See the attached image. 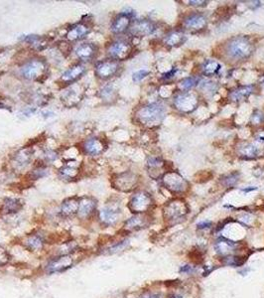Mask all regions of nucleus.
<instances>
[{
	"label": "nucleus",
	"mask_w": 264,
	"mask_h": 298,
	"mask_svg": "<svg viewBox=\"0 0 264 298\" xmlns=\"http://www.w3.org/2000/svg\"><path fill=\"white\" fill-rule=\"evenodd\" d=\"M255 51V45L247 36H235L227 40L224 46V56L231 62L249 59Z\"/></svg>",
	"instance_id": "obj_1"
},
{
	"label": "nucleus",
	"mask_w": 264,
	"mask_h": 298,
	"mask_svg": "<svg viewBox=\"0 0 264 298\" xmlns=\"http://www.w3.org/2000/svg\"><path fill=\"white\" fill-rule=\"evenodd\" d=\"M166 117V107L160 102H153L138 109L135 118L144 126L155 127L162 123Z\"/></svg>",
	"instance_id": "obj_2"
},
{
	"label": "nucleus",
	"mask_w": 264,
	"mask_h": 298,
	"mask_svg": "<svg viewBox=\"0 0 264 298\" xmlns=\"http://www.w3.org/2000/svg\"><path fill=\"white\" fill-rule=\"evenodd\" d=\"M189 213L188 204L182 199L171 200L163 208V217L169 223L181 222L187 217Z\"/></svg>",
	"instance_id": "obj_3"
},
{
	"label": "nucleus",
	"mask_w": 264,
	"mask_h": 298,
	"mask_svg": "<svg viewBox=\"0 0 264 298\" xmlns=\"http://www.w3.org/2000/svg\"><path fill=\"white\" fill-rule=\"evenodd\" d=\"M47 63L42 59H32L26 62L21 68V75L28 80H39L47 74Z\"/></svg>",
	"instance_id": "obj_4"
},
{
	"label": "nucleus",
	"mask_w": 264,
	"mask_h": 298,
	"mask_svg": "<svg viewBox=\"0 0 264 298\" xmlns=\"http://www.w3.org/2000/svg\"><path fill=\"white\" fill-rule=\"evenodd\" d=\"M163 186L173 194H184L190 189V184L186 179L176 171H168L161 178Z\"/></svg>",
	"instance_id": "obj_5"
},
{
	"label": "nucleus",
	"mask_w": 264,
	"mask_h": 298,
	"mask_svg": "<svg viewBox=\"0 0 264 298\" xmlns=\"http://www.w3.org/2000/svg\"><path fill=\"white\" fill-rule=\"evenodd\" d=\"M154 200L148 192L146 191H137L132 195L127 207L129 211L137 215V214H145L153 207Z\"/></svg>",
	"instance_id": "obj_6"
},
{
	"label": "nucleus",
	"mask_w": 264,
	"mask_h": 298,
	"mask_svg": "<svg viewBox=\"0 0 264 298\" xmlns=\"http://www.w3.org/2000/svg\"><path fill=\"white\" fill-rule=\"evenodd\" d=\"M174 107L184 114L193 113L199 105V99L196 94L190 92H180L173 98Z\"/></svg>",
	"instance_id": "obj_7"
},
{
	"label": "nucleus",
	"mask_w": 264,
	"mask_h": 298,
	"mask_svg": "<svg viewBox=\"0 0 264 298\" xmlns=\"http://www.w3.org/2000/svg\"><path fill=\"white\" fill-rule=\"evenodd\" d=\"M137 174L131 171H125L122 173H118L113 175L112 179V185L113 188L124 193H128L133 191L138 184Z\"/></svg>",
	"instance_id": "obj_8"
},
{
	"label": "nucleus",
	"mask_w": 264,
	"mask_h": 298,
	"mask_svg": "<svg viewBox=\"0 0 264 298\" xmlns=\"http://www.w3.org/2000/svg\"><path fill=\"white\" fill-rule=\"evenodd\" d=\"M132 52L133 46L127 40H116L110 45L108 49V54L111 59L117 62L128 59L131 56Z\"/></svg>",
	"instance_id": "obj_9"
},
{
	"label": "nucleus",
	"mask_w": 264,
	"mask_h": 298,
	"mask_svg": "<svg viewBox=\"0 0 264 298\" xmlns=\"http://www.w3.org/2000/svg\"><path fill=\"white\" fill-rule=\"evenodd\" d=\"M120 64L117 61L109 59L99 61L95 64L94 74L100 79H110L118 74Z\"/></svg>",
	"instance_id": "obj_10"
},
{
	"label": "nucleus",
	"mask_w": 264,
	"mask_h": 298,
	"mask_svg": "<svg viewBox=\"0 0 264 298\" xmlns=\"http://www.w3.org/2000/svg\"><path fill=\"white\" fill-rule=\"evenodd\" d=\"M241 245L239 242L226 238H218L214 246L217 255L223 258L236 255Z\"/></svg>",
	"instance_id": "obj_11"
},
{
	"label": "nucleus",
	"mask_w": 264,
	"mask_h": 298,
	"mask_svg": "<svg viewBox=\"0 0 264 298\" xmlns=\"http://www.w3.org/2000/svg\"><path fill=\"white\" fill-rule=\"evenodd\" d=\"M155 30L156 25L151 20H135L130 25L129 33L134 37H145L153 34Z\"/></svg>",
	"instance_id": "obj_12"
},
{
	"label": "nucleus",
	"mask_w": 264,
	"mask_h": 298,
	"mask_svg": "<svg viewBox=\"0 0 264 298\" xmlns=\"http://www.w3.org/2000/svg\"><path fill=\"white\" fill-rule=\"evenodd\" d=\"M151 221L150 216L146 214H137L125 222L123 230L128 233L140 231L148 228L150 226Z\"/></svg>",
	"instance_id": "obj_13"
},
{
	"label": "nucleus",
	"mask_w": 264,
	"mask_h": 298,
	"mask_svg": "<svg viewBox=\"0 0 264 298\" xmlns=\"http://www.w3.org/2000/svg\"><path fill=\"white\" fill-rule=\"evenodd\" d=\"M91 26L88 24V22L81 21L78 23H75L72 25L66 35V38L70 42H76L80 40L84 39L90 32H91Z\"/></svg>",
	"instance_id": "obj_14"
},
{
	"label": "nucleus",
	"mask_w": 264,
	"mask_h": 298,
	"mask_svg": "<svg viewBox=\"0 0 264 298\" xmlns=\"http://www.w3.org/2000/svg\"><path fill=\"white\" fill-rule=\"evenodd\" d=\"M207 18L202 13H191L185 17L183 21L184 27L193 32L201 31L206 28L207 26Z\"/></svg>",
	"instance_id": "obj_15"
},
{
	"label": "nucleus",
	"mask_w": 264,
	"mask_h": 298,
	"mask_svg": "<svg viewBox=\"0 0 264 298\" xmlns=\"http://www.w3.org/2000/svg\"><path fill=\"white\" fill-rule=\"evenodd\" d=\"M120 216H121L120 208L113 205H108L107 207L101 209L98 214V218L100 220L101 224L105 226L114 225L115 223L118 222Z\"/></svg>",
	"instance_id": "obj_16"
},
{
	"label": "nucleus",
	"mask_w": 264,
	"mask_h": 298,
	"mask_svg": "<svg viewBox=\"0 0 264 298\" xmlns=\"http://www.w3.org/2000/svg\"><path fill=\"white\" fill-rule=\"evenodd\" d=\"M146 168H147L148 175L151 178L155 179V180L162 178L164 174L168 172V171H165L166 170L165 161L159 157H151L148 159Z\"/></svg>",
	"instance_id": "obj_17"
},
{
	"label": "nucleus",
	"mask_w": 264,
	"mask_h": 298,
	"mask_svg": "<svg viewBox=\"0 0 264 298\" xmlns=\"http://www.w3.org/2000/svg\"><path fill=\"white\" fill-rule=\"evenodd\" d=\"M107 143L104 140L98 138H92L85 141L83 145L84 152L90 156H97L104 152L107 149Z\"/></svg>",
	"instance_id": "obj_18"
},
{
	"label": "nucleus",
	"mask_w": 264,
	"mask_h": 298,
	"mask_svg": "<svg viewBox=\"0 0 264 298\" xmlns=\"http://www.w3.org/2000/svg\"><path fill=\"white\" fill-rule=\"evenodd\" d=\"M74 264V259L69 255H63L59 258L53 259L48 265H47V272L49 274H55V273H62L70 267H72Z\"/></svg>",
	"instance_id": "obj_19"
},
{
	"label": "nucleus",
	"mask_w": 264,
	"mask_h": 298,
	"mask_svg": "<svg viewBox=\"0 0 264 298\" xmlns=\"http://www.w3.org/2000/svg\"><path fill=\"white\" fill-rule=\"evenodd\" d=\"M97 207V201L94 197H83L80 199L77 217L80 219H89L94 213Z\"/></svg>",
	"instance_id": "obj_20"
},
{
	"label": "nucleus",
	"mask_w": 264,
	"mask_h": 298,
	"mask_svg": "<svg viewBox=\"0 0 264 298\" xmlns=\"http://www.w3.org/2000/svg\"><path fill=\"white\" fill-rule=\"evenodd\" d=\"M132 23V16L129 13L122 12L113 19L111 29L114 34H122L129 30Z\"/></svg>",
	"instance_id": "obj_21"
},
{
	"label": "nucleus",
	"mask_w": 264,
	"mask_h": 298,
	"mask_svg": "<svg viewBox=\"0 0 264 298\" xmlns=\"http://www.w3.org/2000/svg\"><path fill=\"white\" fill-rule=\"evenodd\" d=\"M86 72H87V68L85 67V65L81 63L75 64L62 75L61 80L65 85H71L76 82L77 79H81L85 75Z\"/></svg>",
	"instance_id": "obj_22"
},
{
	"label": "nucleus",
	"mask_w": 264,
	"mask_h": 298,
	"mask_svg": "<svg viewBox=\"0 0 264 298\" xmlns=\"http://www.w3.org/2000/svg\"><path fill=\"white\" fill-rule=\"evenodd\" d=\"M236 153L242 159L252 160V159H256L258 157L260 151L256 145H254L250 142L243 141L236 146Z\"/></svg>",
	"instance_id": "obj_23"
},
{
	"label": "nucleus",
	"mask_w": 264,
	"mask_h": 298,
	"mask_svg": "<svg viewBox=\"0 0 264 298\" xmlns=\"http://www.w3.org/2000/svg\"><path fill=\"white\" fill-rule=\"evenodd\" d=\"M254 91H255L254 85L242 86L232 90L228 95V99L233 102H240L248 99L254 93Z\"/></svg>",
	"instance_id": "obj_24"
},
{
	"label": "nucleus",
	"mask_w": 264,
	"mask_h": 298,
	"mask_svg": "<svg viewBox=\"0 0 264 298\" xmlns=\"http://www.w3.org/2000/svg\"><path fill=\"white\" fill-rule=\"evenodd\" d=\"M75 55L83 61H92L96 56L97 47L93 43H83L75 48Z\"/></svg>",
	"instance_id": "obj_25"
},
{
	"label": "nucleus",
	"mask_w": 264,
	"mask_h": 298,
	"mask_svg": "<svg viewBox=\"0 0 264 298\" xmlns=\"http://www.w3.org/2000/svg\"><path fill=\"white\" fill-rule=\"evenodd\" d=\"M78 197H71V198L65 199L60 208V213L63 217H72L75 214H77L78 210V204H80Z\"/></svg>",
	"instance_id": "obj_26"
},
{
	"label": "nucleus",
	"mask_w": 264,
	"mask_h": 298,
	"mask_svg": "<svg viewBox=\"0 0 264 298\" xmlns=\"http://www.w3.org/2000/svg\"><path fill=\"white\" fill-rule=\"evenodd\" d=\"M186 36L182 31L179 30H174L169 32L165 37H164V44L168 46L170 48L173 47H179L183 45L186 41Z\"/></svg>",
	"instance_id": "obj_27"
},
{
	"label": "nucleus",
	"mask_w": 264,
	"mask_h": 298,
	"mask_svg": "<svg viewBox=\"0 0 264 298\" xmlns=\"http://www.w3.org/2000/svg\"><path fill=\"white\" fill-rule=\"evenodd\" d=\"M23 206L24 202L20 199L7 198L2 203L1 211L3 214H14L18 213Z\"/></svg>",
	"instance_id": "obj_28"
},
{
	"label": "nucleus",
	"mask_w": 264,
	"mask_h": 298,
	"mask_svg": "<svg viewBox=\"0 0 264 298\" xmlns=\"http://www.w3.org/2000/svg\"><path fill=\"white\" fill-rule=\"evenodd\" d=\"M221 69H222L221 64L215 60H207L202 65V73L207 77L217 75Z\"/></svg>",
	"instance_id": "obj_29"
},
{
	"label": "nucleus",
	"mask_w": 264,
	"mask_h": 298,
	"mask_svg": "<svg viewBox=\"0 0 264 298\" xmlns=\"http://www.w3.org/2000/svg\"><path fill=\"white\" fill-rule=\"evenodd\" d=\"M201 80L202 79L200 77H188V78L182 79L179 83V88L182 92H188L189 90L200 85Z\"/></svg>",
	"instance_id": "obj_30"
},
{
	"label": "nucleus",
	"mask_w": 264,
	"mask_h": 298,
	"mask_svg": "<svg viewBox=\"0 0 264 298\" xmlns=\"http://www.w3.org/2000/svg\"><path fill=\"white\" fill-rule=\"evenodd\" d=\"M14 159H15L16 165H18L20 167H25L30 163V161L32 159V154H31L30 150H28V149L20 150L18 153L15 155Z\"/></svg>",
	"instance_id": "obj_31"
},
{
	"label": "nucleus",
	"mask_w": 264,
	"mask_h": 298,
	"mask_svg": "<svg viewBox=\"0 0 264 298\" xmlns=\"http://www.w3.org/2000/svg\"><path fill=\"white\" fill-rule=\"evenodd\" d=\"M24 243H25V247L30 251H39L43 248L44 241L41 237L34 235L26 238Z\"/></svg>",
	"instance_id": "obj_32"
},
{
	"label": "nucleus",
	"mask_w": 264,
	"mask_h": 298,
	"mask_svg": "<svg viewBox=\"0 0 264 298\" xmlns=\"http://www.w3.org/2000/svg\"><path fill=\"white\" fill-rule=\"evenodd\" d=\"M60 174L62 175V177L65 179H74L77 176L78 171L75 167H71V166H65L61 169Z\"/></svg>",
	"instance_id": "obj_33"
},
{
	"label": "nucleus",
	"mask_w": 264,
	"mask_h": 298,
	"mask_svg": "<svg viewBox=\"0 0 264 298\" xmlns=\"http://www.w3.org/2000/svg\"><path fill=\"white\" fill-rule=\"evenodd\" d=\"M245 261V258H242L240 256H230L224 258V263L229 266H241Z\"/></svg>",
	"instance_id": "obj_34"
},
{
	"label": "nucleus",
	"mask_w": 264,
	"mask_h": 298,
	"mask_svg": "<svg viewBox=\"0 0 264 298\" xmlns=\"http://www.w3.org/2000/svg\"><path fill=\"white\" fill-rule=\"evenodd\" d=\"M239 179H240V174L234 172V173H230V174L225 176V178L223 179L222 181H223L224 186L230 188V187H233L237 183Z\"/></svg>",
	"instance_id": "obj_35"
},
{
	"label": "nucleus",
	"mask_w": 264,
	"mask_h": 298,
	"mask_svg": "<svg viewBox=\"0 0 264 298\" xmlns=\"http://www.w3.org/2000/svg\"><path fill=\"white\" fill-rule=\"evenodd\" d=\"M250 123L253 125H258V124L264 123V112L260 110L254 111L250 118Z\"/></svg>",
	"instance_id": "obj_36"
},
{
	"label": "nucleus",
	"mask_w": 264,
	"mask_h": 298,
	"mask_svg": "<svg viewBox=\"0 0 264 298\" xmlns=\"http://www.w3.org/2000/svg\"><path fill=\"white\" fill-rule=\"evenodd\" d=\"M10 259L11 257L9 253L2 246H0V266H4L7 263H9Z\"/></svg>",
	"instance_id": "obj_37"
},
{
	"label": "nucleus",
	"mask_w": 264,
	"mask_h": 298,
	"mask_svg": "<svg viewBox=\"0 0 264 298\" xmlns=\"http://www.w3.org/2000/svg\"><path fill=\"white\" fill-rule=\"evenodd\" d=\"M127 245H128V241H127V240L117 242V243H115L114 246H113L112 248L109 249V253H110V254H114V253L120 252V251H122L123 249H125Z\"/></svg>",
	"instance_id": "obj_38"
},
{
	"label": "nucleus",
	"mask_w": 264,
	"mask_h": 298,
	"mask_svg": "<svg viewBox=\"0 0 264 298\" xmlns=\"http://www.w3.org/2000/svg\"><path fill=\"white\" fill-rule=\"evenodd\" d=\"M148 74H149L148 71H146V70H140V71L135 72V73L133 74L132 79H133L134 82H140L141 79H143L145 77H147Z\"/></svg>",
	"instance_id": "obj_39"
},
{
	"label": "nucleus",
	"mask_w": 264,
	"mask_h": 298,
	"mask_svg": "<svg viewBox=\"0 0 264 298\" xmlns=\"http://www.w3.org/2000/svg\"><path fill=\"white\" fill-rule=\"evenodd\" d=\"M254 139L256 142H258L260 144H264V128L257 130L254 133Z\"/></svg>",
	"instance_id": "obj_40"
},
{
	"label": "nucleus",
	"mask_w": 264,
	"mask_h": 298,
	"mask_svg": "<svg viewBox=\"0 0 264 298\" xmlns=\"http://www.w3.org/2000/svg\"><path fill=\"white\" fill-rule=\"evenodd\" d=\"M189 3H190V5H192V6H198V7H200V6H206L207 3H208V1H189Z\"/></svg>",
	"instance_id": "obj_41"
},
{
	"label": "nucleus",
	"mask_w": 264,
	"mask_h": 298,
	"mask_svg": "<svg viewBox=\"0 0 264 298\" xmlns=\"http://www.w3.org/2000/svg\"><path fill=\"white\" fill-rule=\"evenodd\" d=\"M212 225V222H208V221H205V222H201V223H199L198 224V228L199 229H207V228H209V226Z\"/></svg>",
	"instance_id": "obj_42"
},
{
	"label": "nucleus",
	"mask_w": 264,
	"mask_h": 298,
	"mask_svg": "<svg viewBox=\"0 0 264 298\" xmlns=\"http://www.w3.org/2000/svg\"><path fill=\"white\" fill-rule=\"evenodd\" d=\"M193 272V268L189 265H185V266H182V268L180 269V273L181 274H190Z\"/></svg>",
	"instance_id": "obj_43"
},
{
	"label": "nucleus",
	"mask_w": 264,
	"mask_h": 298,
	"mask_svg": "<svg viewBox=\"0 0 264 298\" xmlns=\"http://www.w3.org/2000/svg\"><path fill=\"white\" fill-rule=\"evenodd\" d=\"M140 298H163L159 294L156 293H144Z\"/></svg>",
	"instance_id": "obj_44"
},
{
	"label": "nucleus",
	"mask_w": 264,
	"mask_h": 298,
	"mask_svg": "<svg viewBox=\"0 0 264 298\" xmlns=\"http://www.w3.org/2000/svg\"><path fill=\"white\" fill-rule=\"evenodd\" d=\"M175 72H176V69L174 68V69H172L170 72H168V73H166V74H164V75H163V79H170V78H172V77H173V75L175 74Z\"/></svg>",
	"instance_id": "obj_45"
},
{
	"label": "nucleus",
	"mask_w": 264,
	"mask_h": 298,
	"mask_svg": "<svg viewBox=\"0 0 264 298\" xmlns=\"http://www.w3.org/2000/svg\"><path fill=\"white\" fill-rule=\"evenodd\" d=\"M257 188L256 187H253V188H245L244 189L243 191H245V192H249V191H252V190H256Z\"/></svg>",
	"instance_id": "obj_46"
},
{
	"label": "nucleus",
	"mask_w": 264,
	"mask_h": 298,
	"mask_svg": "<svg viewBox=\"0 0 264 298\" xmlns=\"http://www.w3.org/2000/svg\"><path fill=\"white\" fill-rule=\"evenodd\" d=\"M260 82H261V83H263L264 84V75L263 76H262V77H261V79H260Z\"/></svg>",
	"instance_id": "obj_47"
}]
</instances>
